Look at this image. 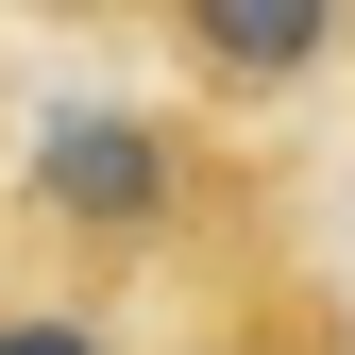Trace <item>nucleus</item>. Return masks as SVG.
Masks as SVG:
<instances>
[{"instance_id": "obj_3", "label": "nucleus", "mask_w": 355, "mask_h": 355, "mask_svg": "<svg viewBox=\"0 0 355 355\" xmlns=\"http://www.w3.org/2000/svg\"><path fill=\"white\" fill-rule=\"evenodd\" d=\"M0 355H102L85 322H0Z\"/></svg>"}, {"instance_id": "obj_2", "label": "nucleus", "mask_w": 355, "mask_h": 355, "mask_svg": "<svg viewBox=\"0 0 355 355\" xmlns=\"http://www.w3.org/2000/svg\"><path fill=\"white\" fill-rule=\"evenodd\" d=\"M187 51L220 85H304L338 51V17H322V0H187Z\"/></svg>"}, {"instance_id": "obj_1", "label": "nucleus", "mask_w": 355, "mask_h": 355, "mask_svg": "<svg viewBox=\"0 0 355 355\" xmlns=\"http://www.w3.org/2000/svg\"><path fill=\"white\" fill-rule=\"evenodd\" d=\"M34 203H51L68 237H136V220L187 203V153H169V119H136V102H51L34 119Z\"/></svg>"}]
</instances>
